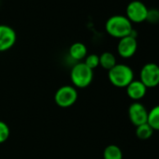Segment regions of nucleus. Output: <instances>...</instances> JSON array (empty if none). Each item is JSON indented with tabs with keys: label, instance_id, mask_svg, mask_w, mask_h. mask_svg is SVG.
I'll list each match as a JSON object with an SVG mask.
<instances>
[{
	"label": "nucleus",
	"instance_id": "obj_1",
	"mask_svg": "<svg viewBox=\"0 0 159 159\" xmlns=\"http://www.w3.org/2000/svg\"><path fill=\"white\" fill-rule=\"evenodd\" d=\"M105 28L111 37L119 39L129 36L133 30L132 23L124 15H113L110 17L105 24Z\"/></svg>",
	"mask_w": 159,
	"mask_h": 159
},
{
	"label": "nucleus",
	"instance_id": "obj_2",
	"mask_svg": "<svg viewBox=\"0 0 159 159\" xmlns=\"http://www.w3.org/2000/svg\"><path fill=\"white\" fill-rule=\"evenodd\" d=\"M111 84L118 88L126 87L133 80L134 72L132 68L125 64H116L108 73Z\"/></svg>",
	"mask_w": 159,
	"mask_h": 159
},
{
	"label": "nucleus",
	"instance_id": "obj_3",
	"mask_svg": "<svg viewBox=\"0 0 159 159\" xmlns=\"http://www.w3.org/2000/svg\"><path fill=\"white\" fill-rule=\"evenodd\" d=\"M94 78V71L89 68L84 62L77 63L70 71V80L76 88H85L89 86Z\"/></svg>",
	"mask_w": 159,
	"mask_h": 159
},
{
	"label": "nucleus",
	"instance_id": "obj_4",
	"mask_svg": "<svg viewBox=\"0 0 159 159\" xmlns=\"http://www.w3.org/2000/svg\"><path fill=\"white\" fill-rule=\"evenodd\" d=\"M139 81L148 88L159 85V66L155 63L145 64L139 73Z\"/></svg>",
	"mask_w": 159,
	"mask_h": 159
},
{
	"label": "nucleus",
	"instance_id": "obj_5",
	"mask_svg": "<svg viewBox=\"0 0 159 159\" xmlns=\"http://www.w3.org/2000/svg\"><path fill=\"white\" fill-rule=\"evenodd\" d=\"M78 99V91L74 86L64 85L60 87L54 95V101L60 108H69Z\"/></svg>",
	"mask_w": 159,
	"mask_h": 159
},
{
	"label": "nucleus",
	"instance_id": "obj_6",
	"mask_svg": "<svg viewBox=\"0 0 159 159\" xmlns=\"http://www.w3.org/2000/svg\"><path fill=\"white\" fill-rule=\"evenodd\" d=\"M149 9L147 6L139 0H134L131 1L125 10V17L131 22L135 24H140L146 21L147 14Z\"/></svg>",
	"mask_w": 159,
	"mask_h": 159
},
{
	"label": "nucleus",
	"instance_id": "obj_7",
	"mask_svg": "<svg viewBox=\"0 0 159 159\" xmlns=\"http://www.w3.org/2000/svg\"><path fill=\"white\" fill-rule=\"evenodd\" d=\"M128 117L135 126H139L147 123L148 111L140 102H133L128 108Z\"/></svg>",
	"mask_w": 159,
	"mask_h": 159
},
{
	"label": "nucleus",
	"instance_id": "obj_8",
	"mask_svg": "<svg viewBox=\"0 0 159 159\" xmlns=\"http://www.w3.org/2000/svg\"><path fill=\"white\" fill-rule=\"evenodd\" d=\"M17 35L14 29L6 25H0V52L11 49L16 43Z\"/></svg>",
	"mask_w": 159,
	"mask_h": 159
},
{
	"label": "nucleus",
	"instance_id": "obj_9",
	"mask_svg": "<svg viewBox=\"0 0 159 159\" xmlns=\"http://www.w3.org/2000/svg\"><path fill=\"white\" fill-rule=\"evenodd\" d=\"M137 49H138L137 39L131 36H127L119 39L117 45V52L122 58L127 59L132 57L136 53Z\"/></svg>",
	"mask_w": 159,
	"mask_h": 159
},
{
	"label": "nucleus",
	"instance_id": "obj_10",
	"mask_svg": "<svg viewBox=\"0 0 159 159\" xmlns=\"http://www.w3.org/2000/svg\"><path fill=\"white\" fill-rule=\"evenodd\" d=\"M125 88H126V94L128 98L134 100V102H137L142 99L147 93V87L139 81V80H133Z\"/></svg>",
	"mask_w": 159,
	"mask_h": 159
},
{
	"label": "nucleus",
	"instance_id": "obj_11",
	"mask_svg": "<svg viewBox=\"0 0 159 159\" xmlns=\"http://www.w3.org/2000/svg\"><path fill=\"white\" fill-rule=\"evenodd\" d=\"M68 53L73 60L81 61L87 56V48L82 42H75L70 46Z\"/></svg>",
	"mask_w": 159,
	"mask_h": 159
},
{
	"label": "nucleus",
	"instance_id": "obj_12",
	"mask_svg": "<svg viewBox=\"0 0 159 159\" xmlns=\"http://www.w3.org/2000/svg\"><path fill=\"white\" fill-rule=\"evenodd\" d=\"M116 64V57L113 53L110 52H105L101 55H99V66H101L104 69L109 71Z\"/></svg>",
	"mask_w": 159,
	"mask_h": 159
},
{
	"label": "nucleus",
	"instance_id": "obj_13",
	"mask_svg": "<svg viewBox=\"0 0 159 159\" xmlns=\"http://www.w3.org/2000/svg\"><path fill=\"white\" fill-rule=\"evenodd\" d=\"M147 124L153 131H159V105L154 106L148 111Z\"/></svg>",
	"mask_w": 159,
	"mask_h": 159
},
{
	"label": "nucleus",
	"instance_id": "obj_14",
	"mask_svg": "<svg viewBox=\"0 0 159 159\" xmlns=\"http://www.w3.org/2000/svg\"><path fill=\"white\" fill-rule=\"evenodd\" d=\"M104 159H123V152L117 145H108L103 151Z\"/></svg>",
	"mask_w": 159,
	"mask_h": 159
},
{
	"label": "nucleus",
	"instance_id": "obj_15",
	"mask_svg": "<svg viewBox=\"0 0 159 159\" xmlns=\"http://www.w3.org/2000/svg\"><path fill=\"white\" fill-rule=\"evenodd\" d=\"M152 134H153V129L147 123L136 126V136L139 139H143V140L148 139L152 136Z\"/></svg>",
	"mask_w": 159,
	"mask_h": 159
},
{
	"label": "nucleus",
	"instance_id": "obj_16",
	"mask_svg": "<svg viewBox=\"0 0 159 159\" xmlns=\"http://www.w3.org/2000/svg\"><path fill=\"white\" fill-rule=\"evenodd\" d=\"M84 63L89 68L94 70L95 68H97L99 66V56L98 54H95V53L89 54L85 57V61Z\"/></svg>",
	"mask_w": 159,
	"mask_h": 159
},
{
	"label": "nucleus",
	"instance_id": "obj_17",
	"mask_svg": "<svg viewBox=\"0 0 159 159\" xmlns=\"http://www.w3.org/2000/svg\"><path fill=\"white\" fill-rule=\"evenodd\" d=\"M11 134V130L9 125L3 122V121H0V144L4 143L10 137Z\"/></svg>",
	"mask_w": 159,
	"mask_h": 159
},
{
	"label": "nucleus",
	"instance_id": "obj_18",
	"mask_svg": "<svg viewBox=\"0 0 159 159\" xmlns=\"http://www.w3.org/2000/svg\"><path fill=\"white\" fill-rule=\"evenodd\" d=\"M146 21H148L149 23H152V24L159 22V11L156 10V9L149 10Z\"/></svg>",
	"mask_w": 159,
	"mask_h": 159
}]
</instances>
